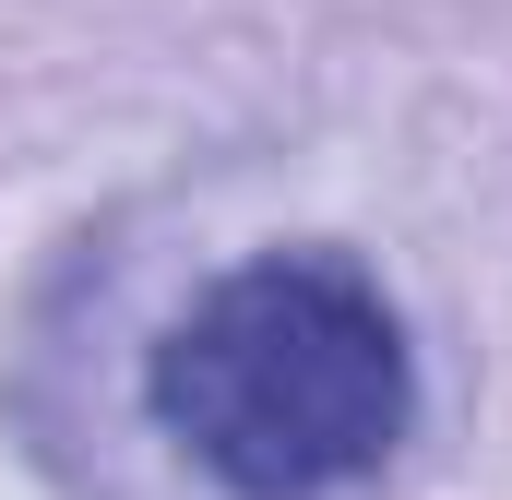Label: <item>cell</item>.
<instances>
[{
  "mask_svg": "<svg viewBox=\"0 0 512 500\" xmlns=\"http://www.w3.org/2000/svg\"><path fill=\"white\" fill-rule=\"evenodd\" d=\"M143 417L227 500H346L417 441V346L370 262L262 250L155 334Z\"/></svg>",
  "mask_w": 512,
  "mask_h": 500,
  "instance_id": "cell-1",
  "label": "cell"
}]
</instances>
